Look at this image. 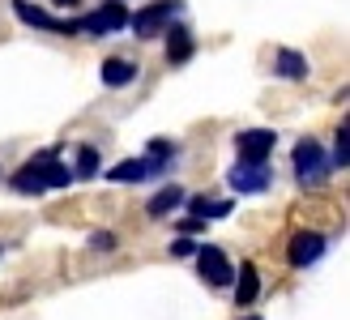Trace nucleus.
I'll use <instances>...</instances> for the list:
<instances>
[{"mask_svg":"<svg viewBox=\"0 0 350 320\" xmlns=\"http://www.w3.org/2000/svg\"><path fill=\"white\" fill-rule=\"evenodd\" d=\"M51 5H60V9H77L81 0H51Z\"/></svg>","mask_w":350,"mask_h":320,"instance_id":"412c9836","label":"nucleus"},{"mask_svg":"<svg viewBox=\"0 0 350 320\" xmlns=\"http://www.w3.org/2000/svg\"><path fill=\"white\" fill-rule=\"evenodd\" d=\"M188 56H192V34L184 26H171L167 30V60L171 64H184Z\"/></svg>","mask_w":350,"mask_h":320,"instance_id":"2eb2a0df","label":"nucleus"},{"mask_svg":"<svg viewBox=\"0 0 350 320\" xmlns=\"http://www.w3.org/2000/svg\"><path fill=\"white\" fill-rule=\"evenodd\" d=\"M192 252H197V243H192V239H175L171 243V256H192Z\"/></svg>","mask_w":350,"mask_h":320,"instance_id":"aec40b11","label":"nucleus"},{"mask_svg":"<svg viewBox=\"0 0 350 320\" xmlns=\"http://www.w3.org/2000/svg\"><path fill=\"white\" fill-rule=\"evenodd\" d=\"M180 9H184L180 0H154V5L137 9V17H129V26H133L137 39H154V34H163L171 26V17L180 13Z\"/></svg>","mask_w":350,"mask_h":320,"instance_id":"7ed1b4c3","label":"nucleus"},{"mask_svg":"<svg viewBox=\"0 0 350 320\" xmlns=\"http://www.w3.org/2000/svg\"><path fill=\"white\" fill-rule=\"evenodd\" d=\"M226 180H231V188L243 192V197H248V192H265L269 188V167L265 163H235V171L226 175Z\"/></svg>","mask_w":350,"mask_h":320,"instance_id":"9d476101","label":"nucleus"},{"mask_svg":"<svg viewBox=\"0 0 350 320\" xmlns=\"http://www.w3.org/2000/svg\"><path fill=\"white\" fill-rule=\"evenodd\" d=\"M278 146V137L269 129H243L235 137V154H239V163H265V158L273 154Z\"/></svg>","mask_w":350,"mask_h":320,"instance_id":"0eeeda50","label":"nucleus"},{"mask_svg":"<svg viewBox=\"0 0 350 320\" xmlns=\"http://www.w3.org/2000/svg\"><path fill=\"white\" fill-rule=\"evenodd\" d=\"M248 320H256V316H248Z\"/></svg>","mask_w":350,"mask_h":320,"instance_id":"4be33fe9","label":"nucleus"},{"mask_svg":"<svg viewBox=\"0 0 350 320\" xmlns=\"http://www.w3.org/2000/svg\"><path fill=\"white\" fill-rule=\"evenodd\" d=\"M197 269H201V278L209 282V286H231V278H235L226 252L214 248V243H197Z\"/></svg>","mask_w":350,"mask_h":320,"instance_id":"423d86ee","label":"nucleus"},{"mask_svg":"<svg viewBox=\"0 0 350 320\" xmlns=\"http://www.w3.org/2000/svg\"><path fill=\"white\" fill-rule=\"evenodd\" d=\"M325 175H329L325 150L317 146V141H299V146H295V180L299 184H321Z\"/></svg>","mask_w":350,"mask_h":320,"instance_id":"20e7f679","label":"nucleus"},{"mask_svg":"<svg viewBox=\"0 0 350 320\" xmlns=\"http://www.w3.org/2000/svg\"><path fill=\"white\" fill-rule=\"evenodd\" d=\"M94 171H98V150H94V146H81V150H77V167H73V180H90Z\"/></svg>","mask_w":350,"mask_h":320,"instance_id":"dca6fc26","label":"nucleus"},{"mask_svg":"<svg viewBox=\"0 0 350 320\" xmlns=\"http://www.w3.org/2000/svg\"><path fill=\"white\" fill-rule=\"evenodd\" d=\"M273 73L286 77V81H304V77H308V56H299L295 47H282V51L273 56Z\"/></svg>","mask_w":350,"mask_h":320,"instance_id":"f8f14e48","label":"nucleus"},{"mask_svg":"<svg viewBox=\"0 0 350 320\" xmlns=\"http://www.w3.org/2000/svg\"><path fill=\"white\" fill-rule=\"evenodd\" d=\"M163 171H171L167 158L146 154V158H124V163H116V167L107 171V180H111V184H137V180H150V175H163Z\"/></svg>","mask_w":350,"mask_h":320,"instance_id":"39448f33","label":"nucleus"},{"mask_svg":"<svg viewBox=\"0 0 350 320\" xmlns=\"http://www.w3.org/2000/svg\"><path fill=\"white\" fill-rule=\"evenodd\" d=\"M68 184H73V171L56 158V150L34 154L30 163H22L13 171V188L26 192V197H39V192H47V188H68Z\"/></svg>","mask_w":350,"mask_h":320,"instance_id":"f257e3e1","label":"nucleus"},{"mask_svg":"<svg viewBox=\"0 0 350 320\" xmlns=\"http://www.w3.org/2000/svg\"><path fill=\"white\" fill-rule=\"evenodd\" d=\"M346 163H350V133H346V124H342V129H338V141H334V167L346 171Z\"/></svg>","mask_w":350,"mask_h":320,"instance_id":"a211bd4d","label":"nucleus"},{"mask_svg":"<svg viewBox=\"0 0 350 320\" xmlns=\"http://www.w3.org/2000/svg\"><path fill=\"white\" fill-rule=\"evenodd\" d=\"M90 243L103 248V252H111V248H116V235H111V230H98V235H90Z\"/></svg>","mask_w":350,"mask_h":320,"instance_id":"6ab92c4d","label":"nucleus"},{"mask_svg":"<svg viewBox=\"0 0 350 320\" xmlns=\"http://www.w3.org/2000/svg\"><path fill=\"white\" fill-rule=\"evenodd\" d=\"M13 13H17V22H22V26H34V30H51V34H77V30H73V22H60V17H51L47 9L30 5V0H13Z\"/></svg>","mask_w":350,"mask_h":320,"instance_id":"1a4fd4ad","label":"nucleus"},{"mask_svg":"<svg viewBox=\"0 0 350 320\" xmlns=\"http://www.w3.org/2000/svg\"><path fill=\"white\" fill-rule=\"evenodd\" d=\"M256 295H260V274H256V265H243V269H239V286H235V304L252 308Z\"/></svg>","mask_w":350,"mask_h":320,"instance_id":"4468645a","label":"nucleus"},{"mask_svg":"<svg viewBox=\"0 0 350 320\" xmlns=\"http://www.w3.org/2000/svg\"><path fill=\"white\" fill-rule=\"evenodd\" d=\"M321 256H325V235L321 230H299V235L291 239V248H286V261L295 269H308V265H317Z\"/></svg>","mask_w":350,"mask_h":320,"instance_id":"6e6552de","label":"nucleus"},{"mask_svg":"<svg viewBox=\"0 0 350 320\" xmlns=\"http://www.w3.org/2000/svg\"><path fill=\"white\" fill-rule=\"evenodd\" d=\"M184 205V188H175V184H167L163 192H154L150 197V205H146V213L150 218H167V213H175Z\"/></svg>","mask_w":350,"mask_h":320,"instance_id":"ddd939ff","label":"nucleus"},{"mask_svg":"<svg viewBox=\"0 0 350 320\" xmlns=\"http://www.w3.org/2000/svg\"><path fill=\"white\" fill-rule=\"evenodd\" d=\"M188 209L197 213V218H226V213H231V205H226V201H205V197H192Z\"/></svg>","mask_w":350,"mask_h":320,"instance_id":"f3484780","label":"nucleus"},{"mask_svg":"<svg viewBox=\"0 0 350 320\" xmlns=\"http://www.w3.org/2000/svg\"><path fill=\"white\" fill-rule=\"evenodd\" d=\"M124 26H129V9L120 5V0H103L98 9H90L85 17L73 22L77 34H116V30H124Z\"/></svg>","mask_w":350,"mask_h":320,"instance_id":"f03ea898","label":"nucleus"},{"mask_svg":"<svg viewBox=\"0 0 350 320\" xmlns=\"http://www.w3.org/2000/svg\"><path fill=\"white\" fill-rule=\"evenodd\" d=\"M98 77H103V85H111V90H124V85H133V81H137V64H133V60L111 56V60H103Z\"/></svg>","mask_w":350,"mask_h":320,"instance_id":"9b49d317","label":"nucleus"}]
</instances>
